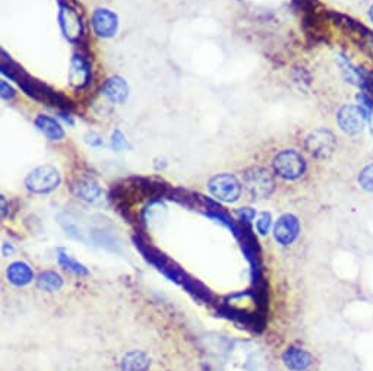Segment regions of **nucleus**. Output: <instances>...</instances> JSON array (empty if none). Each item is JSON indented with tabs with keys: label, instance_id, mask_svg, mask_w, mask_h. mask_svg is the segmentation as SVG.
<instances>
[{
	"label": "nucleus",
	"instance_id": "a878e982",
	"mask_svg": "<svg viewBox=\"0 0 373 371\" xmlns=\"http://www.w3.org/2000/svg\"><path fill=\"white\" fill-rule=\"evenodd\" d=\"M85 142L89 143L91 147H101L103 145V139L97 134H94V132H88L85 135Z\"/></svg>",
	"mask_w": 373,
	"mask_h": 371
},
{
	"label": "nucleus",
	"instance_id": "ddd939ff",
	"mask_svg": "<svg viewBox=\"0 0 373 371\" xmlns=\"http://www.w3.org/2000/svg\"><path fill=\"white\" fill-rule=\"evenodd\" d=\"M103 94L114 104H123L129 97V87L121 76L109 78L101 87Z\"/></svg>",
	"mask_w": 373,
	"mask_h": 371
},
{
	"label": "nucleus",
	"instance_id": "2eb2a0df",
	"mask_svg": "<svg viewBox=\"0 0 373 371\" xmlns=\"http://www.w3.org/2000/svg\"><path fill=\"white\" fill-rule=\"evenodd\" d=\"M8 281L15 287H25L33 282L34 272L28 263L25 262H13L6 269Z\"/></svg>",
	"mask_w": 373,
	"mask_h": 371
},
{
	"label": "nucleus",
	"instance_id": "9b49d317",
	"mask_svg": "<svg viewBox=\"0 0 373 371\" xmlns=\"http://www.w3.org/2000/svg\"><path fill=\"white\" fill-rule=\"evenodd\" d=\"M91 24L94 33L103 38L114 37L119 28L117 15L109 9H97L92 15Z\"/></svg>",
	"mask_w": 373,
	"mask_h": 371
},
{
	"label": "nucleus",
	"instance_id": "9d476101",
	"mask_svg": "<svg viewBox=\"0 0 373 371\" xmlns=\"http://www.w3.org/2000/svg\"><path fill=\"white\" fill-rule=\"evenodd\" d=\"M69 79H71V85L75 89H84L92 81L91 63L84 55H81V53H76V55H73L72 57Z\"/></svg>",
	"mask_w": 373,
	"mask_h": 371
},
{
	"label": "nucleus",
	"instance_id": "b1692460",
	"mask_svg": "<svg viewBox=\"0 0 373 371\" xmlns=\"http://www.w3.org/2000/svg\"><path fill=\"white\" fill-rule=\"evenodd\" d=\"M236 214H237V217L241 218V219H243L246 222H250V221L255 219L257 210L252 209V208H241V209H237Z\"/></svg>",
	"mask_w": 373,
	"mask_h": 371
},
{
	"label": "nucleus",
	"instance_id": "aec40b11",
	"mask_svg": "<svg viewBox=\"0 0 373 371\" xmlns=\"http://www.w3.org/2000/svg\"><path fill=\"white\" fill-rule=\"evenodd\" d=\"M358 184L362 186V189L366 192L373 193V164L366 165L358 176Z\"/></svg>",
	"mask_w": 373,
	"mask_h": 371
},
{
	"label": "nucleus",
	"instance_id": "393cba45",
	"mask_svg": "<svg viewBox=\"0 0 373 371\" xmlns=\"http://www.w3.org/2000/svg\"><path fill=\"white\" fill-rule=\"evenodd\" d=\"M0 88H2V98L9 101V100H13L17 96L15 89H13L6 81H2V84H0Z\"/></svg>",
	"mask_w": 373,
	"mask_h": 371
},
{
	"label": "nucleus",
	"instance_id": "7ed1b4c3",
	"mask_svg": "<svg viewBox=\"0 0 373 371\" xmlns=\"http://www.w3.org/2000/svg\"><path fill=\"white\" fill-rule=\"evenodd\" d=\"M60 184L59 171L51 165H42L26 176L25 186L31 193L46 194L56 190Z\"/></svg>",
	"mask_w": 373,
	"mask_h": 371
},
{
	"label": "nucleus",
	"instance_id": "f3484780",
	"mask_svg": "<svg viewBox=\"0 0 373 371\" xmlns=\"http://www.w3.org/2000/svg\"><path fill=\"white\" fill-rule=\"evenodd\" d=\"M35 126L42 130L50 141H60L64 136L62 126L55 120V118H51L49 116L40 114L35 118Z\"/></svg>",
	"mask_w": 373,
	"mask_h": 371
},
{
	"label": "nucleus",
	"instance_id": "4468645a",
	"mask_svg": "<svg viewBox=\"0 0 373 371\" xmlns=\"http://www.w3.org/2000/svg\"><path fill=\"white\" fill-rule=\"evenodd\" d=\"M72 193L81 201L94 202L101 196V188L96 180L81 177L72 183Z\"/></svg>",
	"mask_w": 373,
	"mask_h": 371
},
{
	"label": "nucleus",
	"instance_id": "412c9836",
	"mask_svg": "<svg viewBox=\"0 0 373 371\" xmlns=\"http://www.w3.org/2000/svg\"><path fill=\"white\" fill-rule=\"evenodd\" d=\"M271 224H272V218L270 212H262V214L258 217L257 219V230L261 235H266L271 230Z\"/></svg>",
	"mask_w": 373,
	"mask_h": 371
},
{
	"label": "nucleus",
	"instance_id": "423d86ee",
	"mask_svg": "<svg viewBox=\"0 0 373 371\" xmlns=\"http://www.w3.org/2000/svg\"><path fill=\"white\" fill-rule=\"evenodd\" d=\"M243 181L249 193L257 199L268 197L275 188V183L270 171L261 167L248 168L243 174Z\"/></svg>",
	"mask_w": 373,
	"mask_h": 371
},
{
	"label": "nucleus",
	"instance_id": "f257e3e1",
	"mask_svg": "<svg viewBox=\"0 0 373 371\" xmlns=\"http://www.w3.org/2000/svg\"><path fill=\"white\" fill-rule=\"evenodd\" d=\"M18 85L21 87V89L25 92L26 96L38 101V102L51 105V107H58V109L64 110V111L73 110V102L68 97L63 96L62 92L50 88L49 85L40 82L38 79L31 78L28 73H25L19 79Z\"/></svg>",
	"mask_w": 373,
	"mask_h": 371
},
{
	"label": "nucleus",
	"instance_id": "1a4fd4ad",
	"mask_svg": "<svg viewBox=\"0 0 373 371\" xmlns=\"http://www.w3.org/2000/svg\"><path fill=\"white\" fill-rule=\"evenodd\" d=\"M300 234V222L293 214L279 217L274 225V238L278 244L290 246L296 242Z\"/></svg>",
	"mask_w": 373,
	"mask_h": 371
},
{
	"label": "nucleus",
	"instance_id": "cd10ccee",
	"mask_svg": "<svg viewBox=\"0 0 373 371\" xmlns=\"http://www.w3.org/2000/svg\"><path fill=\"white\" fill-rule=\"evenodd\" d=\"M60 116H62V117L64 118V120H66V122H68V123H69L71 126H73V120H72V117H71L69 114H66V113H62Z\"/></svg>",
	"mask_w": 373,
	"mask_h": 371
},
{
	"label": "nucleus",
	"instance_id": "c756f323",
	"mask_svg": "<svg viewBox=\"0 0 373 371\" xmlns=\"http://www.w3.org/2000/svg\"><path fill=\"white\" fill-rule=\"evenodd\" d=\"M370 47H372V51H373V42H372V44H370Z\"/></svg>",
	"mask_w": 373,
	"mask_h": 371
},
{
	"label": "nucleus",
	"instance_id": "5701e85b",
	"mask_svg": "<svg viewBox=\"0 0 373 371\" xmlns=\"http://www.w3.org/2000/svg\"><path fill=\"white\" fill-rule=\"evenodd\" d=\"M112 147H113V150H116V151H123V150L129 148V143H128L125 135H123L122 132L119 130V129L113 132V136H112Z\"/></svg>",
	"mask_w": 373,
	"mask_h": 371
},
{
	"label": "nucleus",
	"instance_id": "f03ea898",
	"mask_svg": "<svg viewBox=\"0 0 373 371\" xmlns=\"http://www.w3.org/2000/svg\"><path fill=\"white\" fill-rule=\"evenodd\" d=\"M275 173L286 180H297L306 171V161L300 152L286 150L278 152L272 161Z\"/></svg>",
	"mask_w": 373,
	"mask_h": 371
},
{
	"label": "nucleus",
	"instance_id": "6ab92c4d",
	"mask_svg": "<svg viewBox=\"0 0 373 371\" xmlns=\"http://www.w3.org/2000/svg\"><path fill=\"white\" fill-rule=\"evenodd\" d=\"M0 69H2V73L6 78L12 79V81H17V82H19V79L26 73L18 63L13 62L6 55L5 50H2V63H0Z\"/></svg>",
	"mask_w": 373,
	"mask_h": 371
},
{
	"label": "nucleus",
	"instance_id": "6e6552de",
	"mask_svg": "<svg viewBox=\"0 0 373 371\" xmlns=\"http://www.w3.org/2000/svg\"><path fill=\"white\" fill-rule=\"evenodd\" d=\"M306 150L315 158H328L336 150V138L328 130H315L306 138Z\"/></svg>",
	"mask_w": 373,
	"mask_h": 371
},
{
	"label": "nucleus",
	"instance_id": "4be33fe9",
	"mask_svg": "<svg viewBox=\"0 0 373 371\" xmlns=\"http://www.w3.org/2000/svg\"><path fill=\"white\" fill-rule=\"evenodd\" d=\"M59 262H60V264H63V266H66V268H69L71 271H73L75 273H87V269L83 266V264H79V263H76L72 257H69V256H66V255H60V257H59Z\"/></svg>",
	"mask_w": 373,
	"mask_h": 371
},
{
	"label": "nucleus",
	"instance_id": "7c9ffc66",
	"mask_svg": "<svg viewBox=\"0 0 373 371\" xmlns=\"http://www.w3.org/2000/svg\"><path fill=\"white\" fill-rule=\"evenodd\" d=\"M60 2H64V0H60Z\"/></svg>",
	"mask_w": 373,
	"mask_h": 371
},
{
	"label": "nucleus",
	"instance_id": "0eeeda50",
	"mask_svg": "<svg viewBox=\"0 0 373 371\" xmlns=\"http://www.w3.org/2000/svg\"><path fill=\"white\" fill-rule=\"evenodd\" d=\"M367 118V111L363 107H358V105L347 104L342 105L337 114V122L340 129L347 135H358L365 127Z\"/></svg>",
	"mask_w": 373,
	"mask_h": 371
},
{
	"label": "nucleus",
	"instance_id": "20e7f679",
	"mask_svg": "<svg viewBox=\"0 0 373 371\" xmlns=\"http://www.w3.org/2000/svg\"><path fill=\"white\" fill-rule=\"evenodd\" d=\"M208 190L218 201L233 203L242 194V183L233 174H217L208 181Z\"/></svg>",
	"mask_w": 373,
	"mask_h": 371
},
{
	"label": "nucleus",
	"instance_id": "bb28decb",
	"mask_svg": "<svg viewBox=\"0 0 373 371\" xmlns=\"http://www.w3.org/2000/svg\"><path fill=\"white\" fill-rule=\"evenodd\" d=\"M295 3L299 5V8L303 10H313L316 0H295Z\"/></svg>",
	"mask_w": 373,
	"mask_h": 371
},
{
	"label": "nucleus",
	"instance_id": "a211bd4d",
	"mask_svg": "<svg viewBox=\"0 0 373 371\" xmlns=\"http://www.w3.org/2000/svg\"><path fill=\"white\" fill-rule=\"evenodd\" d=\"M37 285L40 289L53 293V291H59L63 287V280H62V276L56 272L44 271L37 276Z\"/></svg>",
	"mask_w": 373,
	"mask_h": 371
},
{
	"label": "nucleus",
	"instance_id": "39448f33",
	"mask_svg": "<svg viewBox=\"0 0 373 371\" xmlns=\"http://www.w3.org/2000/svg\"><path fill=\"white\" fill-rule=\"evenodd\" d=\"M59 24L63 35L73 44H81L84 38V22L79 12L66 2H60Z\"/></svg>",
	"mask_w": 373,
	"mask_h": 371
},
{
	"label": "nucleus",
	"instance_id": "c85d7f7f",
	"mask_svg": "<svg viewBox=\"0 0 373 371\" xmlns=\"http://www.w3.org/2000/svg\"><path fill=\"white\" fill-rule=\"evenodd\" d=\"M367 15H369V19H370V21H372V24H373V5L369 8Z\"/></svg>",
	"mask_w": 373,
	"mask_h": 371
},
{
	"label": "nucleus",
	"instance_id": "f8f14e48",
	"mask_svg": "<svg viewBox=\"0 0 373 371\" xmlns=\"http://www.w3.org/2000/svg\"><path fill=\"white\" fill-rule=\"evenodd\" d=\"M283 363L290 371H306L313 363L312 355L299 347H290L283 354Z\"/></svg>",
	"mask_w": 373,
	"mask_h": 371
},
{
	"label": "nucleus",
	"instance_id": "dca6fc26",
	"mask_svg": "<svg viewBox=\"0 0 373 371\" xmlns=\"http://www.w3.org/2000/svg\"><path fill=\"white\" fill-rule=\"evenodd\" d=\"M150 356L142 351H130L121 361L122 371H150Z\"/></svg>",
	"mask_w": 373,
	"mask_h": 371
}]
</instances>
